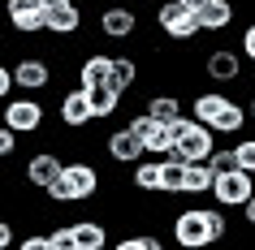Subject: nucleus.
<instances>
[{
    "instance_id": "1",
    "label": "nucleus",
    "mask_w": 255,
    "mask_h": 250,
    "mask_svg": "<svg viewBox=\"0 0 255 250\" xmlns=\"http://www.w3.org/2000/svg\"><path fill=\"white\" fill-rule=\"evenodd\" d=\"M52 207H78V203H91L100 194V168L91 160H69L61 164V172L52 177V185L43 190Z\"/></svg>"
},
{
    "instance_id": "2",
    "label": "nucleus",
    "mask_w": 255,
    "mask_h": 250,
    "mask_svg": "<svg viewBox=\"0 0 255 250\" xmlns=\"http://www.w3.org/2000/svg\"><path fill=\"white\" fill-rule=\"evenodd\" d=\"M212 147H216V134L203 125V121H195V117H182L173 121V151L182 160H208L212 156Z\"/></svg>"
},
{
    "instance_id": "3",
    "label": "nucleus",
    "mask_w": 255,
    "mask_h": 250,
    "mask_svg": "<svg viewBox=\"0 0 255 250\" xmlns=\"http://www.w3.org/2000/svg\"><path fill=\"white\" fill-rule=\"evenodd\" d=\"M0 117H4V125L22 138V134H39L43 125H48V112H43V104L35 99V95H22V99H4L0 104Z\"/></svg>"
},
{
    "instance_id": "4",
    "label": "nucleus",
    "mask_w": 255,
    "mask_h": 250,
    "mask_svg": "<svg viewBox=\"0 0 255 250\" xmlns=\"http://www.w3.org/2000/svg\"><path fill=\"white\" fill-rule=\"evenodd\" d=\"M156 26H160L164 39H173V43H190L195 35H203V30H199V17L190 13L182 0H164L160 9H156Z\"/></svg>"
},
{
    "instance_id": "5",
    "label": "nucleus",
    "mask_w": 255,
    "mask_h": 250,
    "mask_svg": "<svg viewBox=\"0 0 255 250\" xmlns=\"http://www.w3.org/2000/svg\"><path fill=\"white\" fill-rule=\"evenodd\" d=\"M251 194H255V172H247V168H229V172L212 177V198L221 207H242Z\"/></svg>"
},
{
    "instance_id": "6",
    "label": "nucleus",
    "mask_w": 255,
    "mask_h": 250,
    "mask_svg": "<svg viewBox=\"0 0 255 250\" xmlns=\"http://www.w3.org/2000/svg\"><path fill=\"white\" fill-rule=\"evenodd\" d=\"M173 242L182 250H199L212 246V233H208V211L203 207H182L173 216Z\"/></svg>"
},
{
    "instance_id": "7",
    "label": "nucleus",
    "mask_w": 255,
    "mask_h": 250,
    "mask_svg": "<svg viewBox=\"0 0 255 250\" xmlns=\"http://www.w3.org/2000/svg\"><path fill=\"white\" fill-rule=\"evenodd\" d=\"M95 30H100L104 39H113V43H126V39L138 35V13L130 4H104V9L95 13Z\"/></svg>"
},
{
    "instance_id": "8",
    "label": "nucleus",
    "mask_w": 255,
    "mask_h": 250,
    "mask_svg": "<svg viewBox=\"0 0 255 250\" xmlns=\"http://www.w3.org/2000/svg\"><path fill=\"white\" fill-rule=\"evenodd\" d=\"M13 86L17 91H30V95H39V91H48V86H52V61H48V56H17L13 65Z\"/></svg>"
},
{
    "instance_id": "9",
    "label": "nucleus",
    "mask_w": 255,
    "mask_h": 250,
    "mask_svg": "<svg viewBox=\"0 0 255 250\" xmlns=\"http://www.w3.org/2000/svg\"><path fill=\"white\" fill-rule=\"evenodd\" d=\"M203 74H208V82H216V86H234V82H242V52L238 48H212V52H203Z\"/></svg>"
},
{
    "instance_id": "10",
    "label": "nucleus",
    "mask_w": 255,
    "mask_h": 250,
    "mask_svg": "<svg viewBox=\"0 0 255 250\" xmlns=\"http://www.w3.org/2000/svg\"><path fill=\"white\" fill-rule=\"evenodd\" d=\"M4 17H9V26H13L22 39L43 35V4L39 0H4Z\"/></svg>"
},
{
    "instance_id": "11",
    "label": "nucleus",
    "mask_w": 255,
    "mask_h": 250,
    "mask_svg": "<svg viewBox=\"0 0 255 250\" xmlns=\"http://www.w3.org/2000/svg\"><path fill=\"white\" fill-rule=\"evenodd\" d=\"M82 22H87V13H82L78 0H65V4H56V9H43V30L56 35V39H74L82 30Z\"/></svg>"
},
{
    "instance_id": "12",
    "label": "nucleus",
    "mask_w": 255,
    "mask_h": 250,
    "mask_svg": "<svg viewBox=\"0 0 255 250\" xmlns=\"http://www.w3.org/2000/svg\"><path fill=\"white\" fill-rule=\"evenodd\" d=\"M56 117H61L65 130H87V125L95 121L91 99H87V86H69V91L61 95V104H56Z\"/></svg>"
},
{
    "instance_id": "13",
    "label": "nucleus",
    "mask_w": 255,
    "mask_h": 250,
    "mask_svg": "<svg viewBox=\"0 0 255 250\" xmlns=\"http://www.w3.org/2000/svg\"><path fill=\"white\" fill-rule=\"evenodd\" d=\"M104 156L113 160V164H126V168H130V164L143 160L147 151H143V138H138L130 125H121V130H113V134L104 138Z\"/></svg>"
},
{
    "instance_id": "14",
    "label": "nucleus",
    "mask_w": 255,
    "mask_h": 250,
    "mask_svg": "<svg viewBox=\"0 0 255 250\" xmlns=\"http://www.w3.org/2000/svg\"><path fill=\"white\" fill-rule=\"evenodd\" d=\"M61 164H65V160L56 156V151H35V156L26 160L22 177H26V185H30V190H48V185H52V177L61 172Z\"/></svg>"
},
{
    "instance_id": "15",
    "label": "nucleus",
    "mask_w": 255,
    "mask_h": 250,
    "mask_svg": "<svg viewBox=\"0 0 255 250\" xmlns=\"http://www.w3.org/2000/svg\"><path fill=\"white\" fill-rule=\"evenodd\" d=\"M199 30H208V35H221V30L234 26V17H238V4L234 0H208L199 13Z\"/></svg>"
},
{
    "instance_id": "16",
    "label": "nucleus",
    "mask_w": 255,
    "mask_h": 250,
    "mask_svg": "<svg viewBox=\"0 0 255 250\" xmlns=\"http://www.w3.org/2000/svg\"><path fill=\"white\" fill-rule=\"evenodd\" d=\"M108 229L100 220H74L69 224V250H104Z\"/></svg>"
},
{
    "instance_id": "17",
    "label": "nucleus",
    "mask_w": 255,
    "mask_h": 250,
    "mask_svg": "<svg viewBox=\"0 0 255 250\" xmlns=\"http://www.w3.org/2000/svg\"><path fill=\"white\" fill-rule=\"evenodd\" d=\"M113 74V52H87L78 61V86H100Z\"/></svg>"
},
{
    "instance_id": "18",
    "label": "nucleus",
    "mask_w": 255,
    "mask_h": 250,
    "mask_svg": "<svg viewBox=\"0 0 255 250\" xmlns=\"http://www.w3.org/2000/svg\"><path fill=\"white\" fill-rule=\"evenodd\" d=\"M87 99H91V112L95 121H108L121 112V91L113 86V82H100V86H87Z\"/></svg>"
},
{
    "instance_id": "19",
    "label": "nucleus",
    "mask_w": 255,
    "mask_h": 250,
    "mask_svg": "<svg viewBox=\"0 0 255 250\" xmlns=\"http://www.w3.org/2000/svg\"><path fill=\"white\" fill-rule=\"evenodd\" d=\"M208 130H212V134H242V130H247V108L229 95L225 104H221V112L208 121Z\"/></svg>"
},
{
    "instance_id": "20",
    "label": "nucleus",
    "mask_w": 255,
    "mask_h": 250,
    "mask_svg": "<svg viewBox=\"0 0 255 250\" xmlns=\"http://www.w3.org/2000/svg\"><path fill=\"white\" fill-rule=\"evenodd\" d=\"M130 185H134L138 194H164V185H160V160H134L130 164Z\"/></svg>"
},
{
    "instance_id": "21",
    "label": "nucleus",
    "mask_w": 255,
    "mask_h": 250,
    "mask_svg": "<svg viewBox=\"0 0 255 250\" xmlns=\"http://www.w3.org/2000/svg\"><path fill=\"white\" fill-rule=\"evenodd\" d=\"M212 177L208 160H186V172H182V194H212Z\"/></svg>"
},
{
    "instance_id": "22",
    "label": "nucleus",
    "mask_w": 255,
    "mask_h": 250,
    "mask_svg": "<svg viewBox=\"0 0 255 250\" xmlns=\"http://www.w3.org/2000/svg\"><path fill=\"white\" fill-rule=\"evenodd\" d=\"M151 121H164V125H173L177 117H182V99H177V91H156L147 99V108H143Z\"/></svg>"
},
{
    "instance_id": "23",
    "label": "nucleus",
    "mask_w": 255,
    "mask_h": 250,
    "mask_svg": "<svg viewBox=\"0 0 255 250\" xmlns=\"http://www.w3.org/2000/svg\"><path fill=\"white\" fill-rule=\"evenodd\" d=\"M138 78H143V69H138L134 56H113V74H108V82H113L121 95H130V91H134Z\"/></svg>"
},
{
    "instance_id": "24",
    "label": "nucleus",
    "mask_w": 255,
    "mask_h": 250,
    "mask_svg": "<svg viewBox=\"0 0 255 250\" xmlns=\"http://www.w3.org/2000/svg\"><path fill=\"white\" fill-rule=\"evenodd\" d=\"M225 99H229L225 91H199L195 99H190V117L208 125V121H212L216 112H221V104H225Z\"/></svg>"
},
{
    "instance_id": "25",
    "label": "nucleus",
    "mask_w": 255,
    "mask_h": 250,
    "mask_svg": "<svg viewBox=\"0 0 255 250\" xmlns=\"http://www.w3.org/2000/svg\"><path fill=\"white\" fill-rule=\"evenodd\" d=\"M143 151H147V156H164V151H173V125L151 121V130L143 134Z\"/></svg>"
},
{
    "instance_id": "26",
    "label": "nucleus",
    "mask_w": 255,
    "mask_h": 250,
    "mask_svg": "<svg viewBox=\"0 0 255 250\" xmlns=\"http://www.w3.org/2000/svg\"><path fill=\"white\" fill-rule=\"evenodd\" d=\"M117 250H160V237H151V233H130V237H117Z\"/></svg>"
},
{
    "instance_id": "27",
    "label": "nucleus",
    "mask_w": 255,
    "mask_h": 250,
    "mask_svg": "<svg viewBox=\"0 0 255 250\" xmlns=\"http://www.w3.org/2000/svg\"><path fill=\"white\" fill-rule=\"evenodd\" d=\"M234 160H238V168L255 172V134H247L242 143H234Z\"/></svg>"
},
{
    "instance_id": "28",
    "label": "nucleus",
    "mask_w": 255,
    "mask_h": 250,
    "mask_svg": "<svg viewBox=\"0 0 255 250\" xmlns=\"http://www.w3.org/2000/svg\"><path fill=\"white\" fill-rule=\"evenodd\" d=\"M208 168H212V172H229V168H238V160H234V147H212V156H208Z\"/></svg>"
},
{
    "instance_id": "29",
    "label": "nucleus",
    "mask_w": 255,
    "mask_h": 250,
    "mask_svg": "<svg viewBox=\"0 0 255 250\" xmlns=\"http://www.w3.org/2000/svg\"><path fill=\"white\" fill-rule=\"evenodd\" d=\"M208 211V233H212V242H221V237L229 233V220H225V207L216 203V207H203Z\"/></svg>"
},
{
    "instance_id": "30",
    "label": "nucleus",
    "mask_w": 255,
    "mask_h": 250,
    "mask_svg": "<svg viewBox=\"0 0 255 250\" xmlns=\"http://www.w3.org/2000/svg\"><path fill=\"white\" fill-rule=\"evenodd\" d=\"M48 250H69V224H56L48 233Z\"/></svg>"
},
{
    "instance_id": "31",
    "label": "nucleus",
    "mask_w": 255,
    "mask_h": 250,
    "mask_svg": "<svg viewBox=\"0 0 255 250\" xmlns=\"http://www.w3.org/2000/svg\"><path fill=\"white\" fill-rule=\"evenodd\" d=\"M13 151H17V134L9 125H0V160H9Z\"/></svg>"
},
{
    "instance_id": "32",
    "label": "nucleus",
    "mask_w": 255,
    "mask_h": 250,
    "mask_svg": "<svg viewBox=\"0 0 255 250\" xmlns=\"http://www.w3.org/2000/svg\"><path fill=\"white\" fill-rule=\"evenodd\" d=\"M238 52H242V61H251V65H255V22L242 30V48H238Z\"/></svg>"
},
{
    "instance_id": "33",
    "label": "nucleus",
    "mask_w": 255,
    "mask_h": 250,
    "mask_svg": "<svg viewBox=\"0 0 255 250\" xmlns=\"http://www.w3.org/2000/svg\"><path fill=\"white\" fill-rule=\"evenodd\" d=\"M13 91H17V86H13V69H9V65H0V99H9Z\"/></svg>"
},
{
    "instance_id": "34",
    "label": "nucleus",
    "mask_w": 255,
    "mask_h": 250,
    "mask_svg": "<svg viewBox=\"0 0 255 250\" xmlns=\"http://www.w3.org/2000/svg\"><path fill=\"white\" fill-rule=\"evenodd\" d=\"M22 250H48V233H30V237H22Z\"/></svg>"
},
{
    "instance_id": "35",
    "label": "nucleus",
    "mask_w": 255,
    "mask_h": 250,
    "mask_svg": "<svg viewBox=\"0 0 255 250\" xmlns=\"http://www.w3.org/2000/svg\"><path fill=\"white\" fill-rule=\"evenodd\" d=\"M9 246H13V224L0 220V250H9Z\"/></svg>"
},
{
    "instance_id": "36",
    "label": "nucleus",
    "mask_w": 255,
    "mask_h": 250,
    "mask_svg": "<svg viewBox=\"0 0 255 250\" xmlns=\"http://www.w3.org/2000/svg\"><path fill=\"white\" fill-rule=\"evenodd\" d=\"M238 211H242V220H247V224H251V229H255V194H251V198H247V203H242V207H238Z\"/></svg>"
},
{
    "instance_id": "37",
    "label": "nucleus",
    "mask_w": 255,
    "mask_h": 250,
    "mask_svg": "<svg viewBox=\"0 0 255 250\" xmlns=\"http://www.w3.org/2000/svg\"><path fill=\"white\" fill-rule=\"evenodd\" d=\"M182 4H186L190 13H199V9H203V4H208V0H182Z\"/></svg>"
},
{
    "instance_id": "38",
    "label": "nucleus",
    "mask_w": 255,
    "mask_h": 250,
    "mask_svg": "<svg viewBox=\"0 0 255 250\" xmlns=\"http://www.w3.org/2000/svg\"><path fill=\"white\" fill-rule=\"evenodd\" d=\"M247 121H255V95H251V104H247Z\"/></svg>"
},
{
    "instance_id": "39",
    "label": "nucleus",
    "mask_w": 255,
    "mask_h": 250,
    "mask_svg": "<svg viewBox=\"0 0 255 250\" xmlns=\"http://www.w3.org/2000/svg\"><path fill=\"white\" fill-rule=\"evenodd\" d=\"M43 9H56V4H65V0H39Z\"/></svg>"
},
{
    "instance_id": "40",
    "label": "nucleus",
    "mask_w": 255,
    "mask_h": 250,
    "mask_svg": "<svg viewBox=\"0 0 255 250\" xmlns=\"http://www.w3.org/2000/svg\"><path fill=\"white\" fill-rule=\"evenodd\" d=\"M0 125H4V117H0Z\"/></svg>"
}]
</instances>
